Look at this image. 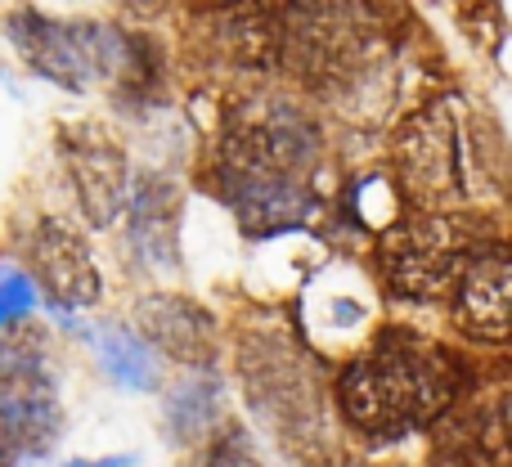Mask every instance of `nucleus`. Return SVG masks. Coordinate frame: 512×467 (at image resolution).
<instances>
[{
    "label": "nucleus",
    "instance_id": "obj_3",
    "mask_svg": "<svg viewBox=\"0 0 512 467\" xmlns=\"http://www.w3.org/2000/svg\"><path fill=\"white\" fill-rule=\"evenodd\" d=\"M315 158V131L306 117H297L292 108H265V113L234 122L225 135V194L252 185H283L297 180Z\"/></svg>",
    "mask_w": 512,
    "mask_h": 467
},
{
    "label": "nucleus",
    "instance_id": "obj_1",
    "mask_svg": "<svg viewBox=\"0 0 512 467\" xmlns=\"http://www.w3.org/2000/svg\"><path fill=\"white\" fill-rule=\"evenodd\" d=\"M459 369L445 351L418 337H382L337 382L342 414L369 436H405L432 423L454 400Z\"/></svg>",
    "mask_w": 512,
    "mask_h": 467
},
{
    "label": "nucleus",
    "instance_id": "obj_6",
    "mask_svg": "<svg viewBox=\"0 0 512 467\" xmlns=\"http://www.w3.org/2000/svg\"><path fill=\"white\" fill-rule=\"evenodd\" d=\"M27 256H32V270L41 279L45 297L54 301V310H81L99 301V270L90 261V247L63 221L50 216V221L36 225L27 238Z\"/></svg>",
    "mask_w": 512,
    "mask_h": 467
},
{
    "label": "nucleus",
    "instance_id": "obj_2",
    "mask_svg": "<svg viewBox=\"0 0 512 467\" xmlns=\"http://www.w3.org/2000/svg\"><path fill=\"white\" fill-rule=\"evenodd\" d=\"M9 41L27 59L36 77L54 81L59 90H86L95 77H117L135 59L131 41L104 23H59L36 9H18L5 23Z\"/></svg>",
    "mask_w": 512,
    "mask_h": 467
},
{
    "label": "nucleus",
    "instance_id": "obj_7",
    "mask_svg": "<svg viewBox=\"0 0 512 467\" xmlns=\"http://www.w3.org/2000/svg\"><path fill=\"white\" fill-rule=\"evenodd\" d=\"M63 158H68V176L77 189V203L95 230H108L117 216L126 212V158L113 140L95 131H68L63 135Z\"/></svg>",
    "mask_w": 512,
    "mask_h": 467
},
{
    "label": "nucleus",
    "instance_id": "obj_8",
    "mask_svg": "<svg viewBox=\"0 0 512 467\" xmlns=\"http://www.w3.org/2000/svg\"><path fill=\"white\" fill-rule=\"evenodd\" d=\"M454 315L481 342L512 337V252L481 256L454 288Z\"/></svg>",
    "mask_w": 512,
    "mask_h": 467
},
{
    "label": "nucleus",
    "instance_id": "obj_12",
    "mask_svg": "<svg viewBox=\"0 0 512 467\" xmlns=\"http://www.w3.org/2000/svg\"><path fill=\"white\" fill-rule=\"evenodd\" d=\"M216 400H221V387H216L212 378H189L167 405V432L176 436V441H194L198 432L212 427Z\"/></svg>",
    "mask_w": 512,
    "mask_h": 467
},
{
    "label": "nucleus",
    "instance_id": "obj_9",
    "mask_svg": "<svg viewBox=\"0 0 512 467\" xmlns=\"http://www.w3.org/2000/svg\"><path fill=\"white\" fill-rule=\"evenodd\" d=\"M144 337L185 364H207L216 355V324L203 306L185 297H149L140 301Z\"/></svg>",
    "mask_w": 512,
    "mask_h": 467
},
{
    "label": "nucleus",
    "instance_id": "obj_5",
    "mask_svg": "<svg viewBox=\"0 0 512 467\" xmlns=\"http://www.w3.org/2000/svg\"><path fill=\"white\" fill-rule=\"evenodd\" d=\"M382 270L400 297H436L468 274L459 234L441 216H414L382 234Z\"/></svg>",
    "mask_w": 512,
    "mask_h": 467
},
{
    "label": "nucleus",
    "instance_id": "obj_10",
    "mask_svg": "<svg viewBox=\"0 0 512 467\" xmlns=\"http://www.w3.org/2000/svg\"><path fill=\"white\" fill-rule=\"evenodd\" d=\"M131 230L135 247L149 261L176 265L180 261V198L176 185L162 176H144L131 198Z\"/></svg>",
    "mask_w": 512,
    "mask_h": 467
},
{
    "label": "nucleus",
    "instance_id": "obj_13",
    "mask_svg": "<svg viewBox=\"0 0 512 467\" xmlns=\"http://www.w3.org/2000/svg\"><path fill=\"white\" fill-rule=\"evenodd\" d=\"M32 306H36V283L27 279L23 270H14V265H9L5 279H0V319L14 328Z\"/></svg>",
    "mask_w": 512,
    "mask_h": 467
},
{
    "label": "nucleus",
    "instance_id": "obj_14",
    "mask_svg": "<svg viewBox=\"0 0 512 467\" xmlns=\"http://www.w3.org/2000/svg\"><path fill=\"white\" fill-rule=\"evenodd\" d=\"M63 467H135V463L131 459H72Z\"/></svg>",
    "mask_w": 512,
    "mask_h": 467
},
{
    "label": "nucleus",
    "instance_id": "obj_4",
    "mask_svg": "<svg viewBox=\"0 0 512 467\" xmlns=\"http://www.w3.org/2000/svg\"><path fill=\"white\" fill-rule=\"evenodd\" d=\"M0 427H5V467L41 459L59 432V400L50 369L36 351H5V391H0Z\"/></svg>",
    "mask_w": 512,
    "mask_h": 467
},
{
    "label": "nucleus",
    "instance_id": "obj_11",
    "mask_svg": "<svg viewBox=\"0 0 512 467\" xmlns=\"http://www.w3.org/2000/svg\"><path fill=\"white\" fill-rule=\"evenodd\" d=\"M86 337H90V346H95L104 373L122 391H158L162 364L144 333H131L126 324H99V328H86Z\"/></svg>",
    "mask_w": 512,
    "mask_h": 467
}]
</instances>
